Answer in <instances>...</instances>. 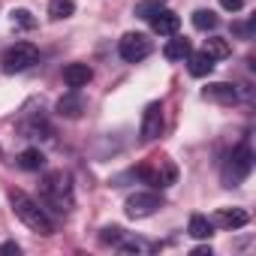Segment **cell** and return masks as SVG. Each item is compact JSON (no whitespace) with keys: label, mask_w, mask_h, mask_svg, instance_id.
<instances>
[{"label":"cell","mask_w":256,"mask_h":256,"mask_svg":"<svg viewBox=\"0 0 256 256\" xmlns=\"http://www.w3.org/2000/svg\"><path fill=\"white\" fill-rule=\"evenodd\" d=\"M40 193H42V202L52 205L58 214H70L72 205H76V196H72V184H70V175L66 172H48L40 184Z\"/></svg>","instance_id":"6da1fadb"},{"label":"cell","mask_w":256,"mask_h":256,"mask_svg":"<svg viewBox=\"0 0 256 256\" xmlns=\"http://www.w3.org/2000/svg\"><path fill=\"white\" fill-rule=\"evenodd\" d=\"M10 202H12V211H16V217L28 226V229H34V232H40V235H54V223H52V217L28 196V193H22V190H12L10 193Z\"/></svg>","instance_id":"7a4b0ae2"},{"label":"cell","mask_w":256,"mask_h":256,"mask_svg":"<svg viewBox=\"0 0 256 256\" xmlns=\"http://www.w3.org/2000/svg\"><path fill=\"white\" fill-rule=\"evenodd\" d=\"M250 169H253V151H250L247 142H241L238 148L229 151V157L223 163V184L226 187H238L250 175Z\"/></svg>","instance_id":"3957f363"},{"label":"cell","mask_w":256,"mask_h":256,"mask_svg":"<svg viewBox=\"0 0 256 256\" xmlns=\"http://www.w3.org/2000/svg\"><path fill=\"white\" fill-rule=\"evenodd\" d=\"M40 60V48L34 42H16L4 52V58H0V66H4V72H24L28 66H34Z\"/></svg>","instance_id":"277c9868"},{"label":"cell","mask_w":256,"mask_h":256,"mask_svg":"<svg viewBox=\"0 0 256 256\" xmlns=\"http://www.w3.org/2000/svg\"><path fill=\"white\" fill-rule=\"evenodd\" d=\"M157 208H163V196H160V193H136V196L126 199V205H124L126 217H133V220L151 217Z\"/></svg>","instance_id":"5b68a950"},{"label":"cell","mask_w":256,"mask_h":256,"mask_svg":"<svg viewBox=\"0 0 256 256\" xmlns=\"http://www.w3.org/2000/svg\"><path fill=\"white\" fill-rule=\"evenodd\" d=\"M118 52H120V58H124L126 64H139L142 58L151 54V40H148L145 34H126V36L120 40Z\"/></svg>","instance_id":"8992f818"},{"label":"cell","mask_w":256,"mask_h":256,"mask_svg":"<svg viewBox=\"0 0 256 256\" xmlns=\"http://www.w3.org/2000/svg\"><path fill=\"white\" fill-rule=\"evenodd\" d=\"M139 175L148 181V184H154V187H169V184H175V178H178V172H175V166L169 163V160H160V163H148V166H142L139 169Z\"/></svg>","instance_id":"52a82bcc"},{"label":"cell","mask_w":256,"mask_h":256,"mask_svg":"<svg viewBox=\"0 0 256 256\" xmlns=\"http://www.w3.org/2000/svg\"><path fill=\"white\" fill-rule=\"evenodd\" d=\"M163 133V106L160 102H148L145 114H142V139L151 142Z\"/></svg>","instance_id":"ba28073f"},{"label":"cell","mask_w":256,"mask_h":256,"mask_svg":"<svg viewBox=\"0 0 256 256\" xmlns=\"http://www.w3.org/2000/svg\"><path fill=\"white\" fill-rule=\"evenodd\" d=\"M151 28H154V34H160V36H172V34H178L181 18H178L172 10H160V12L151 18Z\"/></svg>","instance_id":"9c48e42d"},{"label":"cell","mask_w":256,"mask_h":256,"mask_svg":"<svg viewBox=\"0 0 256 256\" xmlns=\"http://www.w3.org/2000/svg\"><path fill=\"white\" fill-rule=\"evenodd\" d=\"M90 78H94V72H90V66H88V64H70V66L64 70V82H66L72 90L84 88Z\"/></svg>","instance_id":"30bf717a"},{"label":"cell","mask_w":256,"mask_h":256,"mask_svg":"<svg viewBox=\"0 0 256 256\" xmlns=\"http://www.w3.org/2000/svg\"><path fill=\"white\" fill-rule=\"evenodd\" d=\"M202 96L205 100H214V102H223V106H232L238 100V90L232 84H226V82H217V84H208L202 90Z\"/></svg>","instance_id":"8fae6325"},{"label":"cell","mask_w":256,"mask_h":256,"mask_svg":"<svg viewBox=\"0 0 256 256\" xmlns=\"http://www.w3.org/2000/svg\"><path fill=\"white\" fill-rule=\"evenodd\" d=\"M247 211H241V208H220L217 211V217H214V223L217 226H223V229H241V226H247Z\"/></svg>","instance_id":"7c38bea8"},{"label":"cell","mask_w":256,"mask_h":256,"mask_svg":"<svg viewBox=\"0 0 256 256\" xmlns=\"http://www.w3.org/2000/svg\"><path fill=\"white\" fill-rule=\"evenodd\" d=\"M187 60H190V76H196V78L211 76V70H214V58H208L205 52H196V54L190 52Z\"/></svg>","instance_id":"4fadbf2b"},{"label":"cell","mask_w":256,"mask_h":256,"mask_svg":"<svg viewBox=\"0 0 256 256\" xmlns=\"http://www.w3.org/2000/svg\"><path fill=\"white\" fill-rule=\"evenodd\" d=\"M58 112H60L64 118H78V114L84 112V100H82L78 94H66V96L58 100Z\"/></svg>","instance_id":"5bb4252c"},{"label":"cell","mask_w":256,"mask_h":256,"mask_svg":"<svg viewBox=\"0 0 256 256\" xmlns=\"http://www.w3.org/2000/svg\"><path fill=\"white\" fill-rule=\"evenodd\" d=\"M18 166H22V169H28V172H40V169L46 166V157H42V151H40V148H28V151H22V154H18Z\"/></svg>","instance_id":"9a60e30c"},{"label":"cell","mask_w":256,"mask_h":256,"mask_svg":"<svg viewBox=\"0 0 256 256\" xmlns=\"http://www.w3.org/2000/svg\"><path fill=\"white\" fill-rule=\"evenodd\" d=\"M187 232H190L193 238H211V232H214V223H211L208 217H202V214H193V217H190V226H187Z\"/></svg>","instance_id":"2e32d148"},{"label":"cell","mask_w":256,"mask_h":256,"mask_svg":"<svg viewBox=\"0 0 256 256\" xmlns=\"http://www.w3.org/2000/svg\"><path fill=\"white\" fill-rule=\"evenodd\" d=\"M190 52H193V48H190V40H169L166 48H163V54H166L169 60H184Z\"/></svg>","instance_id":"e0dca14e"},{"label":"cell","mask_w":256,"mask_h":256,"mask_svg":"<svg viewBox=\"0 0 256 256\" xmlns=\"http://www.w3.org/2000/svg\"><path fill=\"white\" fill-rule=\"evenodd\" d=\"M76 12V4L72 0H52L48 4V16L54 18V22H64V18H70Z\"/></svg>","instance_id":"ac0fdd59"},{"label":"cell","mask_w":256,"mask_h":256,"mask_svg":"<svg viewBox=\"0 0 256 256\" xmlns=\"http://www.w3.org/2000/svg\"><path fill=\"white\" fill-rule=\"evenodd\" d=\"M217 24H220V18H217L211 10H196V12H193V28H196V30H214Z\"/></svg>","instance_id":"d6986e66"},{"label":"cell","mask_w":256,"mask_h":256,"mask_svg":"<svg viewBox=\"0 0 256 256\" xmlns=\"http://www.w3.org/2000/svg\"><path fill=\"white\" fill-rule=\"evenodd\" d=\"M208 58H214V60H220V58H229V42L226 40H220V36H211V40H205V48H202Z\"/></svg>","instance_id":"ffe728a7"},{"label":"cell","mask_w":256,"mask_h":256,"mask_svg":"<svg viewBox=\"0 0 256 256\" xmlns=\"http://www.w3.org/2000/svg\"><path fill=\"white\" fill-rule=\"evenodd\" d=\"M160 10H166V4H163V0H142V4L136 6V16H139V18H148V22H151V18H154V16L160 12Z\"/></svg>","instance_id":"44dd1931"},{"label":"cell","mask_w":256,"mask_h":256,"mask_svg":"<svg viewBox=\"0 0 256 256\" xmlns=\"http://www.w3.org/2000/svg\"><path fill=\"white\" fill-rule=\"evenodd\" d=\"M12 24H18V28H24V30L36 28V22L30 18V12H28V10H12Z\"/></svg>","instance_id":"7402d4cb"},{"label":"cell","mask_w":256,"mask_h":256,"mask_svg":"<svg viewBox=\"0 0 256 256\" xmlns=\"http://www.w3.org/2000/svg\"><path fill=\"white\" fill-rule=\"evenodd\" d=\"M100 241H102V244H120V241H124V229H120V226H108V229H102Z\"/></svg>","instance_id":"603a6c76"},{"label":"cell","mask_w":256,"mask_h":256,"mask_svg":"<svg viewBox=\"0 0 256 256\" xmlns=\"http://www.w3.org/2000/svg\"><path fill=\"white\" fill-rule=\"evenodd\" d=\"M220 6H223L226 12H238V10L244 6V0H220Z\"/></svg>","instance_id":"cb8c5ba5"},{"label":"cell","mask_w":256,"mask_h":256,"mask_svg":"<svg viewBox=\"0 0 256 256\" xmlns=\"http://www.w3.org/2000/svg\"><path fill=\"white\" fill-rule=\"evenodd\" d=\"M4 253H16V256H18V253H22V247H18L16 241H6V244H0V256H4Z\"/></svg>","instance_id":"d4e9b609"},{"label":"cell","mask_w":256,"mask_h":256,"mask_svg":"<svg viewBox=\"0 0 256 256\" xmlns=\"http://www.w3.org/2000/svg\"><path fill=\"white\" fill-rule=\"evenodd\" d=\"M193 256H211V247H196Z\"/></svg>","instance_id":"484cf974"}]
</instances>
